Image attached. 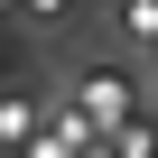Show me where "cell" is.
I'll return each instance as SVG.
<instances>
[{
    "label": "cell",
    "mask_w": 158,
    "mask_h": 158,
    "mask_svg": "<svg viewBox=\"0 0 158 158\" xmlns=\"http://www.w3.org/2000/svg\"><path fill=\"white\" fill-rule=\"evenodd\" d=\"M121 112H130L121 74H93V84H84V121H121Z\"/></svg>",
    "instance_id": "obj_1"
},
{
    "label": "cell",
    "mask_w": 158,
    "mask_h": 158,
    "mask_svg": "<svg viewBox=\"0 0 158 158\" xmlns=\"http://www.w3.org/2000/svg\"><path fill=\"white\" fill-rule=\"evenodd\" d=\"M28 121H37L28 102H0V139H28Z\"/></svg>",
    "instance_id": "obj_2"
}]
</instances>
